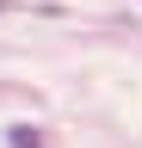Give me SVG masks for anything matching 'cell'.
<instances>
[{
  "label": "cell",
  "mask_w": 142,
  "mask_h": 148,
  "mask_svg": "<svg viewBox=\"0 0 142 148\" xmlns=\"http://www.w3.org/2000/svg\"><path fill=\"white\" fill-rule=\"evenodd\" d=\"M0 12H6V0H0Z\"/></svg>",
  "instance_id": "cell-2"
},
{
  "label": "cell",
  "mask_w": 142,
  "mask_h": 148,
  "mask_svg": "<svg viewBox=\"0 0 142 148\" xmlns=\"http://www.w3.org/2000/svg\"><path fill=\"white\" fill-rule=\"evenodd\" d=\"M6 148H49V136L31 130V123H12V130H6Z\"/></svg>",
  "instance_id": "cell-1"
}]
</instances>
